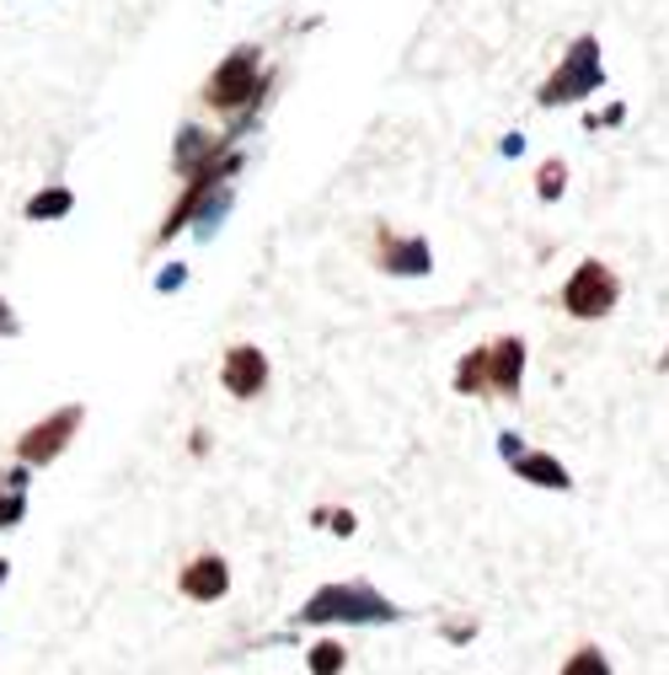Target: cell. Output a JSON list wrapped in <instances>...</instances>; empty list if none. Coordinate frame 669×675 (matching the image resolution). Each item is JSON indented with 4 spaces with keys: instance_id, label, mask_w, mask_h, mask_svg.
<instances>
[{
    "instance_id": "obj_4",
    "label": "cell",
    "mask_w": 669,
    "mask_h": 675,
    "mask_svg": "<svg viewBox=\"0 0 669 675\" xmlns=\"http://www.w3.org/2000/svg\"><path fill=\"white\" fill-rule=\"evenodd\" d=\"M562 311L568 317H579V322H600V317H611L616 311V300H622V279L600 263V257H584L573 274H568V285H562Z\"/></svg>"
},
{
    "instance_id": "obj_11",
    "label": "cell",
    "mask_w": 669,
    "mask_h": 675,
    "mask_svg": "<svg viewBox=\"0 0 669 675\" xmlns=\"http://www.w3.org/2000/svg\"><path fill=\"white\" fill-rule=\"evenodd\" d=\"M177 590L188 595V600H220V595L231 590V563H225L220 552H199V557L177 574Z\"/></svg>"
},
{
    "instance_id": "obj_5",
    "label": "cell",
    "mask_w": 669,
    "mask_h": 675,
    "mask_svg": "<svg viewBox=\"0 0 669 675\" xmlns=\"http://www.w3.org/2000/svg\"><path fill=\"white\" fill-rule=\"evenodd\" d=\"M242 167H247V156H242V151H231V156H220L214 167L193 171V177H188V188H182V199L171 204L167 220H161V231H156V247H167L177 231H188V220H199V210L210 204L214 188H225V182H231V177H236Z\"/></svg>"
},
{
    "instance_id": "obj_6",
    "label": "cell",
    "mask_w": 669,
    "mask_h": 675,
    "mask_svg": "<svg viewBox=\"0 0 669 675\" xmlns=\"http://www.w3.org/2000/svg\"><path fill=\"white\" fill-rule=\"evenodd\" d=\"M86 423V408L81 402H65L59 413H48V419L27 423L22 434H16V462L22 466H48L59 462L65 451H70V440H76V429Z\"/></svg>"
},
{
    "instance_id": "obj_8",
    "label": "cell",
    "mask_w": 669,
    "mask_h": 675,
    "mask_svg": "<svg viewBox=\"0 0 669 675\" xmlns=\"http://www.w3.org/2000/svg\"><path fill=\"white\" fill-rule=\"evenodd\" d=\"M220 386L236 397V402H252L263 386H268V354L257 343H231L225 359H220Z\"/></svg>"
},
{
    "instance_id": "obj_20",
    "label": "cell",
    "mask_w": 669,
    "mask_h": 675,
    "mask_svg": "<svg viewBox=\"0 0 669 675\" xmlns=\"http://www.w3.org/2000/svg\"><path fill=\"white\" fill-rule=\"evenodd\" d=\"M327 525H333L337 536H348V531H354V514H348V509H337V514L327 520Z\"/></svg>"
},
{
    "instance_id": "obj_17",
    "label": "cell",
    "mask_w": 669,
    "mask_h": 675,
    "mask_svg": "<svg viewBox=\"0 0 669 675\" xmlns=\"http://www.w3.org/2000/svg\"><path fill=\"white\" fill-rule=\"evenodd\" d=\"M337 671H343V643H333V638L316 643L311 649V675H337Z\"/></svg>"
},
{
    "instance_id": "obj_1",
    "label": "cell",
    "mask_w": 669,
    "mask_h": 675,
    "mask_svg": "<svg viewBox=\"0 0 669 675\" xmlns=\"http://www.w3.org/2000/svg\"><path fill=\"white\" fill-rule=\"evenodd\" d=\"M274 70L263 65V48L257 43H236L220 65H214L204 86H199V102L220 113V119H231V134L242 140L252 124H257V113L268 108V91H274Z\"/></svg>"
},
{
    "instance_id": "obj_21",
    "label": "cell",
    "mask_w": 669,
    "mask_h": 675,
    "mask_svg": "<svg viewBox=\"0 0 669 675\" xmlns=\"http://www.w3.org/2000/svg\"><path fill=\"white\" fill-rule=\"evenodd\" d=\"M156 285H161V290H177V285H182V268H167V274H161Z\"/></svg>"
},
{
    "instance_id": "obj_13",
    "label": "cell",
    "mask_w": 669,
    "mask_h": 675,
    "mask_svg": "<svg viewBox=\"0 0 669 675\" xmlns=\"http://www.w3.org/2000/svg\"><path fill=\"white\" fill-rule=\"evenodd\" d=\"M76 210V193L65 188V182H54V188H38L33 199H27V220H65V214Z\"/></svg>"
},
{
    "instance_id": "obj_14",
    "label": "cell",
    "mask_w": 669,
    "mask_h": 675,
    "mask_svg": "<svg viewBox=\"0 0 669 675\" xmlns=\"http://www.w3.org/2000/svg\"><path fill=\"white\" fill-rule=\"evenodd\" d=\"M456 391L460 397H493L488 391V348H471L456 365Z\"/></svg>"
},
{
    "instance_id": "obj_22",
    "label": "cell",
    "mask_w": 669,
    "mask_h": 675,
    "mask_svg": "<svg viewBox=\"0 0 669 675\" xmlns=\"http://www.w3.org/2000/svg\"><path fill=\"white\" fill-rule=\"evenodd\" d=\"M659 370H669V348H665V359H659Z\"/></svg>"
},
{
    "instance_id": "obj_19",
    "label": "cell",
    "mask_w": 669,
    "mask_h": 675,
    "mask_svg": "<svg viewBox=\"0 0 669 675\" xmlns=\"http://www.w3.org/2000/svg\"><path fill=\"white\" fill-rule=\"evenodd\" d=\"M22 333V322H16V311H11V300L0 296V338H16Z\"/></svg>"
},
{
    "instance_id": "obj_12",
    "label": "cell",
    "mask_w": 669,
    "mask_h": 675,
    "mask_svg": "<svg viewBox=\"0 0 669 675\" xmlns=\"http://www.w3.org/2000/svg\"><path fill=\"white\" fill-rule=\"evenodd\" d=\"M520 380H525V338L488 343V391L493 397H520Z\"/></svg>"
},
{
    "instance_id": "obj_2",
    "label": "cell",
    "mask_w": 669,
    "mask_h": 675,
    "mask_svg": "<svg viewBox=\"0 0 669 675\" xmlns=\"http://www.w3.org/2000/svg\"><path fill=\"white\" fill-rule=\"evenodd\" d=\"M300 622H359V628H376V622H402V606H391L380 590H370L365 579L354 585H327L300 606Z\"/></svg>"
},
{
    "instance_id": "obj_10",
    "label": "cell",
    "mask_w": 669,
    "mask_h": 675,
    "mask_svg": "<svg viewBox=\"0 0 669 675\" xmlns=\"http://www.w3.org/2000/svg\"><path fill=\"white\" fill-rule=\"evenodd\" d=\"M376 263L386 274H402V279H419L434 268V253L423 236H397V231H376Z\"/></svg>"
},
{
    "instance_id": "obj_3",
    "label": "cell",
    "mask_w": 669,
    "mask_h": 675,
    "mask_svg": "<svg viewBox=\"0 0 669 675\" xmlns=\"http://www.w3.org/2000/svg\"><path fill=\"white\" fill-rule=\"evenodd\" d=\"M600 86H605L600 38H594V33H584V38H573V48L557 59V70L542 81L536 102H542V108H568V102H584L589 91H600Z\"/></svg>"
},
{
    "instance_id": "obj_15",
    "label": "cell",
    "mask_w": 669,
    "mask_h": 675,
    "mask_svg": "<svg viewBox=\"0 0 669 675\" xmlns=\"http://www.w3.org/2000/svg\"><path fill=\"white\" fill-rule=\"evenodd\" d=\"M562 675H611V665H605V654L600 649H573V660L562 665Z\"/></svg>"
},
{
    "instance_id": "obj_16",
    "label": "cell",
    "mask_w": 669,
    "mask_h": 675,
    "mask_svg": "<svg viewBox=\"0 0 669 675\" xmlns=\"http://www.w3.org/2000/svg\"><path fill=\"white\" fill-rule=\"evenodd\" d=\"M536 177H542V182H536V193H542L546 204H551V199H562V188H568V167H562V162H546Z\"/></svg>"
},
{
    "instance_id": "obj_9",
    "label": "cell",
    "mask_w": 669,
    "mask_h": 675,
    "mask_svg": "<svg viewBox=\"0 0 669 675\" xmlns=\"http://www.w3.org/2000/svg\"><path fill=\"white\" fill-rule=\"evenodd\" d=\"M503 462L514 466V477H525V483H536V488H573V477H568V466L557 462V456H546V451H531L525 440H514V434H503L499 440Z\"/></svg>"
},
{
    "instance_id": "obj_7",
    "label": "cell",
    "mask_w": 669,
    "mask_h": 675,
    "mask_svg": "<svg viewBox=\"0 0 669 675\" xmlns=\"http://www.w3.org/2000/svg\"><path fill=\"white\" fill-rule=\"evenodd\" d=\"M242 140L225 129V134H210V129H199V124H188L182 134H177V145H171V171L177 177H193V171H204L214 167L220 156H231Z\"/></svg>"
},
{
    "instance_id": "obj_18",
    "label": "cell",
    "mask_w": 669,
    "mask_h": 675,
    "mask_svg": "<svg viewBox=\"0 0 669 675\" xmlns=\"http://www.w3.org/2000/svg\"><path fill=\"white\" fill-rule=\"evenodd\" d=\"M22 509H27L22 488H11V483H5V488H0V531H5V525H16V520H22Z\"/></svg>"
}]
</instances>
